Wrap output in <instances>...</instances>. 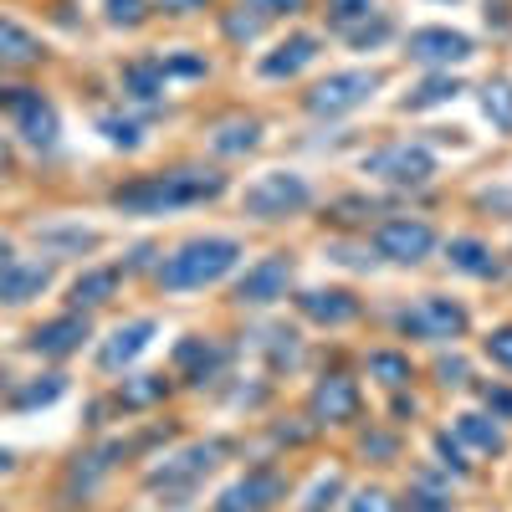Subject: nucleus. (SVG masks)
Segmentation results:
<instances>
[{
	"label": "nucleus",
	"instance_id": "nucleus-1",
	"mask_svg": "<svg viewBox=\"0 0 512 512\" xmlns=\"http://www.w3.org/2000/svg\"><path fill=\"white\" fill-rule=\"evenodd\" d=\"M216 195H226V175H216V169H169V175H149L113 190V205L128 216H164V210L205 205Z\"/></svg>",
	"mask_w": 512,
	"mask_h": 512
},
{
	"label": "nucleus",
	"instance_id": "nucleus-2",
	"mask_svg": "<svg viewBox=\"0 0 512 512\" xmlns=\"http://www.w3.org/2000/svg\"><path fill=\"white\" fill-rule=\"evenodd\" d=\"M236 262H241V246L231 236H200V241H185L175 256H164L154 277L164 292H195V287L221 282Z\"/></svg>",
	"mask_w": 512,
	"mask_h": 512
},
{
	"label": "nucleus",
	"instance_id": "nucleus-3",
	"mask_svg": "<svg viewBox=\"0 0 512 512\" xmlns=\"http://www.w3.org/2000/svg\"><path fill=\"white\" fill-rule=\"evenodd\" d=\"M313 205V185L292 169H272V175L251 180L246 195H241V210L251 221H282V216H297V210Z\"/></svg>",
	"mask_w": 512,
	"mask_h": 512
},
{
	"label": "nucleus",
	"instance_id": "nucleus-4",
	"mask_svg": "<svg viewBox=\"0 0 512 512\" xmlns=\"http://www.w3.org/2000/svg\"><path fill=\"white\" fill-rule=\"evenodd\" d=\"M0 108L11 113L16 134H21L31 149H52V144H57V108L41 98L36 88H0Z\"/></svg>",
	"mask_w": 512,
	"mask_h": 512
},
{
	"label": "nucleus",
	"instance_id": "nucleus-5",
	"mask_svg": "<svg viewBox=\"0 0 512 512\" xmlns=\"http://www.w3.org/2000/svg\"><path fill=\"white\" fill-rule=\"evenodd\" d=\"M379 82H384L379 72H333L308 93V113H318V118L354 113V108H364L379 93Z\"/></svg>",
	"mask_w": 512,
	"mask_h": 512
},
{
	"label": "nucleus",
	"instance_id": "nucleus-6",
	"mask_svg": "<svg viewBox=\"0 0 512 512\" xmlns=\"http://www.w3.org/2000/svg\"><path fill=\"white\" fill-rule=\"evenodd\" d=\"M216 456H226V441H200V446H190V451H180V456H169L164 466H154L149 487L164 492V497H190L195 482L210 472V466H216Z\"/></svg>",
	"mask_w": 512,
	"mask_h": 512
},
{
	"label": "nucleus",
	"instance_id": "nucleus-7",
	"mask_svg": "<svg viewBox=\"0 0 512 512\" xmlns=\"http://www.w3.org/2000/svg\"><path fill=\"white\" fill-rule=\"evenodd\" d=\"M364 175H374L384 185H425L436 175V154L425 144H390L364 159Z\"/></svg>",
	"mask_w": 512,
	"mask_h": 512
},
{
	"label": "nucleus",
	"instance_id": "nucleus-8",
	"mask_svg": "<svg viewBox=\"0 0 512 512\" xmlns=\"http://www.w3.org/2000/svg\"><path fill=\"white\" fill-rule=\"evenodd\" d=\"M400 328L415 333V338H431V344H446V338H461L466 333V308L451 303V297H420L415 308L400 313Z\"/></svg>",
	"mask_w": 512,
	"mask_h": 512
},
{
	"label": "nucleus",
	"instance_id": "nucleus-9",
	"mask_svg": "<svg viewBox=\"0 0 512 512\" xmlns=\"http://www.w3.org/2000/svg\"><path fill=\"white\" fill-rule=\"evenodd\" d=\"M374 251L384 256V262H405V267H415V262H425V256L436 251V231L425 226V221H410V216L384 221V226L374 231Z\"/></svg>",
	"mask_w": 512,
	"mask_h": 512
},
{
	"label": "nucleus",
	"instance_id": "nucleus-10",
	"mask_svg": "<svg viewBox=\"0 0 512 512\" xmlns=\"http://www.w3.org/2000/svg\"><path fill=\"white\" fill-rule=\"evenodd\" d=\"M287 282H292V256L287 251H272L267 262H256L241 282H236V297L251 308L262 303H277V297H287Z\"/></svg>",
	"mask_w": 512,
	"mask_h": 512
},
{
	"label": "nucleus",
	"instance_id": "nucleus-11",
	"mask_svg": "<svg viewBox=\"0 0 512 512\" xmlns=\"http://www.w3.org/2000/svg\"><path fill=\"white\" fill-rule=\"evenodd\" d=\"M82 338H88V318H82V313H67V318H52V323L31 328L26 349L41 354V359H67V354L82 349Z\"/></svg>",
	"mask_w": 512,
	"mask_h": 512
},
{
	"label": "nucleus",
	"instance_id": "nucleus-12",
	"mask_svg": "<svg viewBox=\"0 0 512 512\" xmlns=\"http://www.w3.org/2000/svg\"><path fill=\"white\" fill-rule=\"evenodd\" d=\"M477 47H472V36H461V31H446V26H425L410 36V57L415 62H431V67H451V62H466Z\"/></svg>",
	"mask_w": 512,
	"mask_h": 512
},
{
	"label": "nucleus",
	"instance_id": "nucleus-13",
	"mask_svg": "<svg viewBox=\"0 0 512 512\" xmlns=\"http://www.w3.org/2000/svg\"><path fill=\"white\" fill-rule=\"evenodd\" d=\"M154 333H159V323H154V318H134V323L113 328V333H108V344H103V354H98V364H103L108 374L128 369V364H134V359L154 344Z\"/></svg>",
	"mask_w": 512,
	"mask_h": 512
},
{
	"label": "nucleus",
	"instance_id": "nucleus-14",
	"mask_svg": "<svg viewBox=\"0 0 512 512\" xmlns=\"http://www.w3.org/2000/svg\"><path fill=\"white\" fill-rule=\"evenodd\" d=\"M282 492H287V482H282L277 472H251V477H241L236 487L221 492L216 512H262V507H272Z\"/></svg>",
	"mask_w": 512,
	"mask_h": 512
},
{
	"label": "nucleus",
	"instance_id": "nucleus-15",
	"mask_svg": "<svg viewBox=\"0 0 512 512\" xmlns=\"http://www.w3.org/2000/svg\"><path fill=\"white\" fill-rule=\"evenodd\" d=\"M318 47L323 41L318 36H308V31H297V36H287L282 47H272L262 62H256V72H262L267 82H282V77H297L308 62H318Z\"/></svg>",
	"mask_w": 512,
	"mask_h": 512
},
{
	"label": "nucleus",
	"instance_id": "nucleus-16",
	"mask_svg": "<svg viewBox=\"0 0 512 512\" xmlns=\"http://www.w3.org/2000/svg\"><path fill=\"white\" fill-rule=\"evenodd\" d=\"M47 282H52L47 262H16V256H11V262L0 267V303L21 308V303H31V297L47 292Z\"/></svg>",
	"mask_w": 512,
	"mask_h": 512
},
{
	"label": "nucleus",
	"instance_id": "nucleus-17",
	"mask_svg": "<svg viewBox=\"0 0 512 512\" xmlns=\"http://www.w3.org/2000/svg\"><path fill=\"white\" fill-rule=\"evenodd\" d=\"M297 313L313 318V323H354L359 318V297H349L344 287H313V292H297Z\"/></svg>",
	"mask_w": 512,
	"mask_h": 512
},
{
	"label": "nucleus",
	"instance_id": "nucleus-18",
	"mask_svg": "<svg viewBox=\"0 0 512 512\" xmlns=\"http://www.w3.org/2000/svg\"><path fill=\"white\" fill-rule=\"evenodd\" d=\"M313 415L328 420V425L354 420V415H359V390H354V379H344V374L323 379L318 390H313Z\"/></svg>",
	"mask_w": 512,
	"mask_h": 512
},
{
	"label": "nucleus",
	"instance_id": "nucleus-19",
	"mask_svg": "<svg viewBox=\"0 0 512 512\" xmlns=\"http://www.w3.org/2000/svg\"><path fill=\"white\" fill-rule=\"evenodd\" d=\"M118 267H93V272H82L77 282H72V308H98V303H108V297L118 292Z\"/></svg>",
	"mask_w": 512,
	"mask_h": 512
},
{
	"label": "nucleus",
	"instance_id": "nucleus-20",
	"mask_svg": "<svg viewBox=\"0 0 512 512\" xmlns=\"http://www.w3.org/2000/svg\"><path fill=\"white\" fill-rule=\"evenodd\" d=\"M446 256H451V267L466 272V277H497V256L482 241H472V236H456L446 246Z\"/></svg>",
	"mask_w": 512,
	"mask_h": 512
},
{
	"label": "nucleus",
	"instance_id": "nucleus-21",
	"mask_svg": "<svg viewBox=\"0 0 512 512\" xmlns=\"http://www.w3.org/2000/svg\"><path fill=\"white\" fill-rule=\"evenodd\" d=\"M0 62H21V67L41 62V41L26 26H16L11 16H0Z\"/></svg>",
	"mask_w": 512,
	"mask_h": 512
},
{
	"label": "nucleus",
	"instance_id": "nucleus-22",
	"mask_svg": "<svg viewBox=\"0 0 512 512\" xmlns=\"http://www.w3.org/2000/svg\"><path fill=\"white\" fill-rule=\"evenodd\" d=\"M256 144H262V123L256 118H231V123H221L216 134H210V149L216 154H246Z\"/></svg>",
	"mask_w": 512,
	"mask_h": 512
},
{
	"label": "nucleus",
	"instance_id": "nucleus-23",
	"mask_svg": "<svg viewBox=\"0 0 512 512\" xmlns=\"http://www.w3.org/2000/svg\"><path fill=\"white\" fill-rule=\"evenodd\" d=\"M216 364H221V349L216 344H205V338H185V344L175 349V369L185 374V379H205V374H216Z\"/></svg>",
	"mask_w": 512,
	"mask_h": 512
},
{
	"label": "nucleus",
	"instance_id": "nucleus-24",
	"mask_svg": "<svg viewBox=\"0 0 512 512\" xmlns=\"http://www.w3.org/2000/svg\"><path fill=\"white\" fill-rule=\"evenodd\" d=\"M123 93L139 98V103H159V98H164V72H159V62H128V67H123Z\"/></svg>",
	"mask_w": 512,
	"mask_h": 512
},
{
	"label": "nucleus",
	"instance_id": "nucleus-25",
	"mask_svg": "<svg viewBox=\"0 0 512 512\" xmlns=\"http://www.w3.org/2000/svg\"><path fill=\"white\" fill-rule=\"evenodd\" d=\"M456 436L466 441V446H477V451H502V431L487 420V415H456Z\"/></svg>",
	"mask_w": 512,
	"mask_h": 512
},
{
	"label": "nucleus",
	"instance_id": "nucleus-26",
	"mask_svg": "<svg viewBox=\"0 0 512 512\" xmlns=\"http://www.w3.org/2000/svg\"><path fill=\"white\" fill-rule=\"evenodd\" d=\"M456 93H461V82H456V77H425L420 88H415V93L405 98V108H410V113H420V108H436V103H451Z\"/></svg>",
	"mask_w": 512,
	"mask_h": 512
},
{
	"label": "nucleus",
	"instance_id": "nucleus-27",
	"mask_svg": "<svg viewBox=\"0 0 512 512\" xmlns=\"http://www.w3.org/2000/svg\"><path fill=\"white\" fill-rule=\"evenodd\" d=\"M369 374L379 384H390V390H405L410 384V359L405 354H369Z\"/></svg>",
	"mask_w": 512,
	"mask_h": 512
},
{
	"label": "nucleus",
	"instance_id": "nucleus-28",
	"mask_svg": "<svg viewBox=\"0 0 512 512\" xmlns=\"http://www.w3.org/2000/svg\"><path fill=\"white\" fill-rule=\"evenodd\" d=\"M164 390H169L164 374H139L134 384H123V390H118V400L123 405H154V400H164Z\"/></svg>",
	"mask_w": 512,
	"mask_h": 512
},
{
	"label": "nucleus",
	"instance_id": "nucleus-29",
	"mask_svg": "<svg viewBox=\"0 0 512 512\" xmlns=\"http://www.w3.org/2000/svg\"><path fill=\"white\" fill-rule=\"evenodd\" d=\"M482 113L497 128H512V82H492V88L482 93Z\"/></svg>",
	"mask_w": 512,
	"mask_h": 512
},
{
	"label": "nucleus",
	"instance_id": "nucleus-30",
	"mask_svg": "<svg viewBox=\"0 0 512 512\" xmlns=\"http://www.w3.org/2000/svg\"><path fill=\"white\" fill-rule=\"evenodd\" d=\"M62 390H67V379H62V374H47V379L26 384V390L16 395V410H31V405H52Z\"/></svg>",
	"mask_w": 512,
	"mask_h": 512
},
{
	"label": "nucleus",
	"instance_id": "nucleus-31",
	"mask_svg": "<svg viewBox=\"0 0 512 512\" xmlns=\"http://www.w3.org/2000/svg\"><path fill=\"white\" fill-rule=\"evenodd\" d=\"M98 128H103V139H108V144H118V149H139V134H144L139 123L113 118V113H103V118H98Z\"/></svg>",
	"mask_w": 512,
	"mask_h": 512
},
{
	"label": "nucleus",
	"instance_id": "nucleus-32",
	"mask_svg": "<svg viewBox=\"0 0 512 512\" xmlns=\"http://www.w3.org/2000/svg\"><path fill=\"white\" fill-rule=\"evenodd\" d=\"M364 16H374V6H369V0H328V21H333L338 31L359 26Z\"/></svg>",
	"mask_w": 512,
	"mask_h": 512
},
{
	"label": "nucleus",
	"instance_id": "nucleus-33",
	"mask_svg": "<svg viewBox=\"0 0 512 512\" xmlns=\"http://www.w3.org/2000/svg\"><path fill=\"white\" fill-rule=\"evenodd\" d=\"M384 36H390V21H384V16H374V21L364 16L359 26H349V31H344V41H349V47H359V52H364V47H379Z\"/></svg>",
	"mask_w": 512,
	"mask_h": 512
},
{
	"label": "nucleus",
	"instance_id": "nucleus-34",
	"mask_svg": "<svg viewBox=\"0 0 512 512\" xmlns=\"http://www.w3.org/2000/svg\"><path fill=\"white\" fill-rule=\"evenodd\" d=\"M349 512H400V502L390 492H379V487H364L349 497Z\"/></svg>",
	"mask_w": 512,
	"mask_h": 512
},
{
	"label": "nucleus",
	"instance_id": "nucleus-35",
	"mask_svg": "<svg viewBox=\"0 0 512 512\" xmlns=\"http://www.w3.org/2000/svg\"><path fill=\"white\" fill-rule=\"evenodd\" d=\"M149 11H144V0H108V21L113 26H139Z\"/></svg>",
	"mask_w": 512,
	"mask_h": 512
},
{
	"label": "nucleus",
	"instance_id": "nucleus-36",
	"mask_svg": "<svg viewBox=\"0 0 512 512\" xmlns=\"http://www.w3.org/2000/svg\"><path fill=\"white\" fill-rule=\"evenodd\" d=\"M267 354H272V364H277V369H282V364H297V344H292V333L272 328V333H267Z\"/></svg>",
	"mask_w": 512,
	"mask_h": 512
},
{
	"label": "nucleus",
	"instance_id": "nucleus-37",
	"mask_svg": "<svg viewBox=\"0 0 512 512\" xmlns=\"http://www.w3.org/2000/svg\"><path fill=\"white\" fill-rule=\"evenodd\" d=\"M159 72H164V82H169V77H205V62H200V57H164Z\"/></svg>",
	"mask_w": 512,
	"mask_h": 512
},
{
	"label": "nucleus",
	"instance_id": "nucleus-38",
	"mask_svg": "<svg viewBox=\"0 0 512 512\" xmlns=\"http://www.w3.org/2000/svg\"><path fill=\"white\" fill-rule=\"evenodd\" d=\"M246 6L256 16H297V11H308V0H246Z\"/></svg>",
	"mask_w": 512,
	"mask_h": 512
},
{
	"label": "nucleus",
	"instance_id": "nucleus-39",
	"mask_svg": "<svg viewBox=\"0 0 512 512\" xmlns=\"http://www.w3.org/2000/svg\"><path fill=\"white\" fill-rule=\"evenodd\" d=\"M487 359L502 364V369H512V328H497V333L487 338Z\"/></svg>",
	"mask_w": 512,
	"mask_h": 512
},
{
	"label": "nucleus",
	"instance_id": "nucleus-40",
	"mask_svg": "<svg viewBox=\"0 0 512 512\" xmlns=\"http://www.w3.org/2000/svg\"><path fill=\"white\" fill-rule=\"evenodd\" d=\"M41 241H47V246H93L98 236L93 231H47Z\"/></svg>",
	"mask_w": 512,
	"mask_h": 512
},
{
	"label": "nucleus",
	"instance_id": "nucleus-41",
	"mask_svg": "<svg viewBox=\"0 0 512 512\" xmlns=\"http://www.w3.org/2000/svg\"><path fill=\"white\" fill-rule=\"evenodd\" d=\"M205 6H210V0H159V11H169V16H195Z\"/></svg>",
	"mask_w": 512,
	"mask_h": 512
},
{
	"label": "nucleus",
	"instance_id": "nucleus-42",
	"mask_svg": "<svg viewBox=\"0 0 512 512\" xmlns=\"http://www.w3.org/2000/svg\"><path fill=\"white\" fill-rule=\"evenodd\" d=\"M338 487H344V482H338V477H328V482L313 492V502H308L303 512H323V507H328V497H338Z\"/></svg>",
	"mask_w": 512,
	"mask_h": 512
},
{
	"label": "nucleus",
	"instance_id": "nucleus-43",
	"mask_svg": "<svg viewBox=\"0 0 512 512\" xmlns=\"http://www.w3.org/2000/svg\"><path fill=\"white\" fill-rule=\"evenodd\" d=\"M410 507H415V512H451L436 492H410Z\"/></svg>",
	"mask_w": 512,
	"mask_h": 512
},
{
	"label": "nucleus",
	"instance_id": "nucleus-44",
	"mask_svg": "<svg viewBox=\"0 0 512 512\" xmlns=\"http://www.w3.org/2000/svg\"><path fill=\"white\" fill-rule=\"evenodd\" d=\"M226 31H231L236 41H251V36H256V21H241V16H231V21H226Z\"/></svg>",
	"mask_w": 512,
	"mask_h": 512
},
{
	"label": "nucleus",
	"instance_id": "nucleus-45",
	"mask_svg": "<svg viewBox=\"0 0 512 512\" xmlns=\"http://www.w3.org/2000/svg\"><path fill=\"white\" fill-rule=\"evenodd\" d=\"M487 405H492L497 415H512V390H487Z\"/></svg>",
	"mask_w": 512,
	"mask_h": 512
},
{
	"label": "nucleus",
	"instance_id": "nucleus-46",
	"mask_svg": "<svg viewBox=\"0 0 512 512\" xmlns=\"http://www.w3.org/2000/svg\"><path fill=\"white\" fill-rule=\"evenodd\" d=\"M461 374H466L461 359H441V379H446V384H461Z\"/></svg>",
	"mask_w": 512,
	"mask_h": 512
},
{
	"label": "nucleus",
	"instance_id": "nucleus-47",
	"mask_svg": "<svg viewBox=\"0 0 512 512\" xmlns=\"http://www.w3.org/2000/svg\"><path fill=\"white\" fill-rule=\"evenodd\" d=\"M6 262H11V241H6V236H0V267H6Z\"/></svg>",
	"mask_w": 512,
	"mask_h": 512
},
{
	"label": "nucleus",
	"instance_id": "nucleus-48",
	"mask_svg": "<svg viewBox=\"0 0 512 512\" xmlns=\"http://www.w3.org/2000/svg\"><path fill=\"white\" fill-rule=\"evenodd\" d=\"M11 472V451H0V477H6Z\"/></svg>",
	"mask_w": 512,
	"mask_h": 512
},
{
	"label": "nucleus",
	"instance_id": "nucleus-49",
	"mask_svg": "<svg viewBox=\"0 0 512 512\" xmlns=\"http://www.w3.org/2000/svg\"><path fill=\"white\" fill-rule=\"evenodd\" d=\"M0 164H6V144H0Z\"/></svg>",
	"mask_w": 512,
	"mask_h": 512
}]
</instances>
